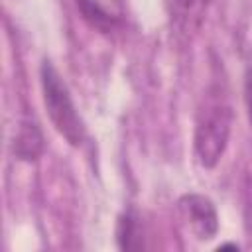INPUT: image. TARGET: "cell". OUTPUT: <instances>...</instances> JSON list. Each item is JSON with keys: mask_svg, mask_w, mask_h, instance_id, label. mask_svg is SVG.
I'll use <instances>...</instances> for the list:
<instances>
[{"mask_svg": "<svg viewBox=\"0 0 252 252\" xmlns=\"http://www.w3.org/2000/svg\"><path fill=\"white\" fill-rule=\"evenodd\" d=\"M232 130V106L220 87H211L197 110L193 152L205 169H215L226 152Z\"/></svg>", "mask_w": 252, "mask_h": 252, "instance_id": "1", "label": "cell"}, {"mask_svg": "<svg viewBox=\"0 0 252 252\" xmlns=\"http://www.w3.org/2000/svg\"><path fill=\"white\" fill-rule=\"evenodd\" d=\"M39 81H41L43 104L53 128L59 132V136L65 138L67 144H71L73 148H79L85 140V124L73 104V98L69 94L65 81L47 59L41 63Z\"/></svg>", "mask_w": 252, "mask_h": 252, "instance_id": "2", "label": "cell"}, {"mask_svg": "<svg viewBox=\"0 0 252 252\" xmlns=\"http://www.w3.org/2000/svg\"><path fill=\"white\" fill-rule=\"evenodd\" d=\"M179 213L197 240H211L219 232V215L213 201L199 193H187L177 201Z\"/></svg>", "mask_w": 252, "mask_h": 252, "instance_id": "3", "label": "cell"}, {"mask_svg": "<svg viewBox=\"0 0 252 252\" xmlns=\"http://www.w3.org/2000/svg\"><path fill=\"white\" fill-rule=\"evenodd\" d=\"M207 6L209 0H165V10L171 28L185 37L199 32L205 22Z\"/></svg>", "mask_w": 252, "mask_h": 252, "instance_id": "4", "label": "cell"}, {"mask_svg": "<svg viewBox=\"0 0 252 252\" xmlns=\"http://www.w3.org/2000/svg\"><path fill=\"white\" fill-rule=\"evenodd\" d=\"M43 150H45V142L39 126L30 118L22 120L14 136V156L20 161L32 163L41 158Z\"/></svg>", "mask_w": 252, "mask_h": 252, "instance_id": "5", "label": "cell"}, {"mask_svg": "<svg viewBox=\"0 0 252 252\" xmlns=\"http://www.w3.org/2000/svg\"><path fill=\"white\" fill-rule=\"evenodd\" d=\"M116 240L122 250H140L144 246L142 224L134 211H126L120 215L116 224Z\"/></svg>", "mask_w": 252, "mask_h": 252, "instance_id": "6", "label": "cell"}, {"mask_svg": "<svg viewBox=\"0 0 252 252\" xmlns=\"http://www.w3.org/2000/svg\"><path fill=\"white\" fill-rule=\"evenodd\" d=\"M77 6H79V10H81L83 18H85L93 28H96L98 32L108 33V32L114 28L116 18H114L112 14H108L96 0H77Z\"/></svg>", "mask_w": 252, "mask_h": 252, "instance_id": "7", "label": "cell"}, {"mask_svg": "<svg viewBox=\"0 0 252 252\" xmlns=\"http://www.w3.org/2000/svg\"><path fill=\"white\" fill-rule=\"evenodd\" d=\"M244 104H246V116L252 126V65L246 71V81H244Z\"/></svg>", "mask_w": 252, "mask_h": 252, "instance_id": "8", "label": "cell"}]
</instances>
